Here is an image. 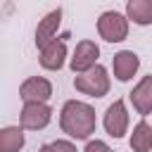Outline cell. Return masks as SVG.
Returning <instances> with one entry per match:
<instances>
[{
    "instance_id": "obj_1",
    "label": "cell",
    "mask_w": 152,
    "mask_h": 152,
    "mask_svg": "<svg viewBox=\"0 0 152 152\" xmlns=\"http://www.w3.org/2000/svg\"><path fill=\"white\" fill-rule=\"evenodd\" d=\"M59 128L74 140H88L97 128L95 109L83 100H66L59 112Z\"/></svg>"
},
{
    "instance_id": "obj_2",
    "label": "cell",
    "mask_w": 152,
    "mask_h": 152,
    "mask_svg": "<svg viewBox=\"0 0 152 152\" xmlns=\"http://www.w3.org/2000/svg\"><path fill=\"white\" fill-rule=\"evenodd\" d=\"M109 86H112V81H109V74H107V69L102 64H97L90 71L78 74L74 78V88L78 93L88 95V97H104L109 93Z\"/></svg>"
},
{
    "instance_id": "obj_3",
    "label": "cell",
    "mask_w": 152,
    "mask_h": 152,
    "mask_svg": "<svg viewBox=\"0 0 152 152\" xmlns=\"http://www.w3.org/2000/svg\"><path fill=\"white\" fill-rule=\"evenodd\" d=\"M97 33L102 40L107 43H121L128 38V17L116 12V10H107L100 14L97 19Z\"/></svg>"
},
{
    "instance_id": "obj_4",
    "label": "cell",
    "mask_w": 152,
    "mask_h": 152,
    "mask_svg": "<svg viewBox=\"0 0 152 152\" xmlns=\"http://www.w3.org/2000/svg\"><path fill=\"white\" fill-rule=\"evenodd\" d=\"M21 128L26 131H40L52 121V107L48 102H26L19 114Z\"/></svg>"
},
{
    "instance_id": "obj_5",
    "label": "cell",
    "mask_w": 152,
    "mask_h": 152,
    "mask_svg": "<svg viewBox=\"0 0 152 152\" xmlns=\"http://www.w3.org/2000/svg\"><path fill=\"white\" fill-rule=\"evenodd\" d=\"M97 57H100L97 43H95V40H81V43H76V48H74V55H71V59H69V66H71V71L78 76V74H86V71H90L93 66H97Z\"/></svg>"
},
{
    "instance_id": "obj_6",
    "label": "cell",
    "mask_w": 152,
    "mask_h": 152,
    "mask_svg": "<svg viewBox=\"0 0 152 152\" xmlns=\"http://www.w3.org/2000/svg\"><path fill=\"white\" fill-rule=\"evenodd\" d=\"M102 126H104V131L112 138H124L128 133V109H126V102L124 100H114L107 107L104 119H102Z\"/></svg>"
},
{
    "instance_id": "obj_7",
    "label": "cell",
    "mask_w": 152,
    "mask_h": 152,
    "mask_svg": "<svg viewBox=\"0 0 152 152\" xmlns=\"http://www.w3.org/2000/svg\"><path fill=\"white\" fill-rule=\"evenodd\" d=\"M19 97L26 102H48L52 97V83L45 76H28L19 86Z\"/></svg>"
},
{
    "instance_id": "obj_8",
    "label": "cell",
    "mask_w": 152,
    "mask_h": 152,
    "mask_svg": "<svg viewBox=\"0 0 152 152\" xmlns=\"http://www.w3.org/2000/svg\"><path fill=\"white\" fill-rule=\"evenodd\" d=\"M59 24H62V7L48 12V14L38 21V26H36V45H38L40 50L48 48L52 40H57V28H59Z\"/></svg>"
},
{
    "instance_id": "obj_9",
    "label": "cell",
    "mask_w": 152,
    "mask_h": 152,
    "mask_svg": "<svg viewBox=\"0 0 152 152\" xmlns=\"http://www.w3.org/2000/svg\"><path fill=\"white\" fill-rule=\"evenodd\" d=\"M140 69V57L133 52V50H121L112 57V71H114V78L126 83L135 76V71Z\"/></svg>"
},
{
    "instance_id": "obj_10",
    "label": "cell",
    "mask_w": 152,
    "mask_h": 152,
    "mask_svg": "<svg viewBox=\"0 0 152 152\" xmlns=\"http://www.w3.org/2000/svg\"><path fill=\"white\" fill-rule=\"evenodd\" d=\"M131 102H133V109L140 114V116H147L152 114V74L150 76H142L135 88L128 93Z\"/></svg>"
},
{
    "instance_id": "obj_11",
    "label": "cell",
    "mask_w": 152,
    "mask_h": 152,
    "mask_svg": "<svg viewBox=\"0 0 152 152\" xmlns=\"http://www.w3.org/2000/svg\"><path fill=\"white\" fill-rule=\"evenodd\" d=\"M64 59H66V43H64V38H57L48 48L40 50V66L48 69V71H59L64 66Z\"/></svg>"
},
{
    "instance_id": "obj_12",
    "label": "cell",
    "mask_w": 152,
    "mask_h": 152,
    "mask_svg": "<svg viewBox=\"0 0 152 152\" xmlns=\"http://www.w3.org/2000/svg\"><path fill=\"white\" fill-rule=\"evenodd\" d=\"M126 17H128V21H133L138 26H150L152 24V0H128Z\"/></svg>"
},
{
    "instance_id": "obj_13",
    "label": "cell",
    "mask_w": 152,
    "mask_h": 152,
    "mask_svg": "<svg viewBox=\"0 0 152 152\" xmlns=\"http://www.w3.org/2000/svg\"><path fill=\"white\" fill-rule=\"evenodd\" d=\"M128 145L133 152H152V126L147 121H138L133 126Z\"/></svg>"
},
{
    "instance_id": "obj_14",
    "label": "cell",
    "mask_w": 152,
    "mask_h": 152,
    "mask_svg": "<svg viewBox=\"0 0 152 152\" xmlns=\"http://www.w3.org/2000/svg\"><path fill=\"white\" fill-rule=\"evenodd\" d=\"M24 128L21 126H5L0 131V152H19L24 147Z\"/></svg>"
},
{
    "instance_id": "obj_15",
    "label": "cell",
    "mask_w": 152,
    "mask_h": 152,
    "mask_svg": "<svg viewBox=\"0 0 152 152\" xmlns=\"http://www.w3.org/2000/svg\"><path fill=\"white\" fill-rule=\"evenodd\" d=\"M50 145L55 147V152H76V145L71 140H64V138H59V140H55Z\"/></svg>"
},
{
    "instance_id": "obj_16",
    "label": "cell",
    "mask_w": 152,
    "mask_h": 152,
    "mask_svg": "<svg viewBox=\"0 0 152 152\" xmlns=\"http://www.w3.org/2000/svg\"><path fill=\"white\" fill-rule=\"evenodd\" d=\"M83 152H112V150H109V145L104 140H88Z\"/></svg>"
},
{
    "instance_id": "obj_17",
    "label": "cell",
    "mask_w": 152,
    "mask_h": 152,
    "mask_svg": "<svg viewBox=\"0 0 152 152\" xmlns=\"http://www.w3.org/2000/svg\"><path fill=\"white\" fill-rule=\"evenodd\" d=\"M38 152H55V147H52V145H40Z\"/></svg>"
}]
</instances>
